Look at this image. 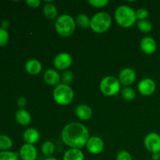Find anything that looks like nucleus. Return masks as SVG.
Masks as SVG:
<instances>
[{
	"label": "nucleus",
	"mask_w": 160,
	"mask_h": 160,
	"mask_svg": "<svg viewBox=\"0 0 160 160\" xmlns=\"http://www.w3.org/2000/svg\"><path fill=\"white\" fill-rule=\"evenodd\" d=\"M61 138L66 145L70 148L81 149L85 146L88 141V129L84 124L78 122H72L66 125L61 133Z\"/></svg>",
	"instance_id": "1"
},
{
	"label": "nucleus",
	"mask_w": 160,
	"mask_h": 160,
	"mask_svg": "<svg viewBox=\"0 0 160 160\" xmlns=\"http://www.w3.org/2000/svg\"><path fill=\"white\" fill-rule=\"evenodd\" d=\"M115 20L121 28H129L137 22L136 11L127 5L118 6L115 11Z\"/></svg>",
	"instance_id": "2"
},
{
	"label": "nucleus",
	"mask_w": 160,
	"mask_h": 160,
	"mask_svg": "<svg viewBox=\"0 0 160 160\" xmlns=\"http://www.w3.org/2000/svg\"><path fill=\"white\" fill-rule=\"evenodd\" d=\"M75 20L68 14H62L57 17L55 23V28L58 34L62 37H69L74 33L76 29Z\"/></svg>",
	"instance_id": "3"
},
{
	"label": "nucleus",
	"mask_w": 160,
	"mask_h": 160,
	"mask_svg": "<svg viewBox=\"0 0 160 160\" xmlns=\"http://www.w3.org/2000/svg\"><path fill=\"white\" fill-rule=\"evenodd\" d=\"M112 17L108 12H99L91 18L90 28L97 34H103L110 28Z\"/></svg>",
	"instance_id": "4"
},
{
	"label": "nucleus",
	"mask_w": 160,
	"mask_h": 160,
	"mask_svg": "<svg viewBox=\"0 0 160 160\" xmlns=\"http://www.w3.org/2000/svg\"><path fill=\"white\" fill-rule=\"evenodd\" d=\"M54 101L60 106H67L72 102L74 98V92L70 85L59 84L56 86L52 92Z\"/></svg>",
	"instance_id": "5"
},
{
	"label": "nucleus",
	"mask_w": 160,
	"mask_h": 160,
	"mask_svg": "<svg viewBox=\"0 0 160 160\" xmlns=\"http://www.w3.org/2000/svg\"><path fill=\"white\" fill-rule=\"evenodd\" d=\"M99 88L102 93L106 96H114L120 92L121 84L115 77L106 76L100 82Z\"/></svg>",
	"instance_id": "6"
},
{
	"label": "nucleus",
	"mask_w": 160,
	"mask_h": 160,
	"mask_svg": "<svg viewBox=\"0 0 160 160\" xmlns=\"http://www.w3.org/2000/svg\"><path fill=\"white\" fill-rule=\"evenodd\" d=\"M144 145L145 148L149 152H160V135L157 133L152 132L147 134L144 139Z\"/></svg>",
	"instance_id": "7"
},
{
	"label": "nucleus",
	"mask_w": 160,
	"mask_h": 160,
	"mask_svg": "<svg viewBox=\"0 0 160 160\" xmlns=\"http://www.w3.org/2000/svg\"><path fill=\"white\" fill-rule=\"evenodd\" d=\"M73 62L71 55L67 52H60L56 55L53 60L54 67L59 70H67Z\"/></svg>",
	"instance_id": "8"
},
{
	"label": "nucleus",
	"mask_w": 160,
	"mask_h": 160,
	"mask_svg": "<svg viewBox=\"0 0 160 160\" xmlns=\"http://www.w3.org/2000/svg\"><path fill=\"white\" fill-rule=\"evenodd\" d=\"M156 88V82L151 78L142 79L138 84V89L139 93L144 96H150L154 94Z\"/></svg>",
	"instance_id": "9"
},
{
	"label": "nucleus",
	"mask_w": 160,
	"mask_h": 160,
	"mask_svg": "<svg viewBox=\"0 0 160 160\" xmlns=\"http://www.w3.org/2000/svg\"><path fill=\"white\" fill-rule=\"evenodd\" d=\"M87 150L93 155H98L104 149V142L101 138L98 136H92L89 138L87 144H86Z\"/></svg>",
	"instance_id": "10"
},
{
	"label": "nucleus",
	"mask_w": 160,
	"mask_h": 160,
	"mask_svg": "<svg viewBox=\"0 0 160 160\" xmlns=\"http://www.w3.org/2000/svg\"><path fill=\"white\" fill-rule=\"evenodd\" d=\"M19 156L22 160H36L38 158V150L34 145L24 144L20 147Z\"/></svg>",
	"instance_id": "11"
},
{
	"label": "nucleus",
	"mask_w": 160,
	"mask_h": 160,
	"mask_svg": "<svg viewBox=\"0 0 160 160\" xmlns=\"http://www.w3.org/2000/svg\"><path fill=\"white\" fill-rule=\"evenodd\" d=\"M136 73L132 68L127 67L123 69L119 74V81L125 87H129L135 81Z\"/></svg>",
	"instance_id": "12"
},
{
	"label": "nucleus",
	"mask_w": 160,
	"mask_h": 160,
	"mask_svg": "<svg viewBox=\"0 0 160 160\" xmlns=\"http://www.w3.org/2000/svg\"><path fill=\"white\" fill-rule=\"evenodd\" d=\"M140 48L145 54L152 55L157 50V43L153 38L147 36L141 41Z\"/></svg>",
	"instance_id": "13"
},
{
	"label": "nucleus",
	"mask_w": 160,
	"mask_h": 160,
	"mask_svg": "<svg viewBox=\"0 0 160 160\" xmlns=\"http://www.w3.org/2000/svg\"><path fill=\"white\" fill-rule=\"evenodd\" d=\"M44 81L50 86L59 85L61 81V76L56 70L48 69L43 74Z\"/></svg>",
	"instance_id": "14"
},
{
	"label": "nucleus",
	"mask_w": 160,
	"mask_h": 160,
	"mask_svg": "<svg viewBox=\"0 0 160 160\" xmlns=\"http://www.w3.org/2000/svg\"><path fill=\"white\" fill-rule=\"evenodd\" d=\"M75 113L78 118H79L83 121H87L92 118L93 115L92 109L89 106L86 104H81L77 106L75 109Z\"/></svg>",
	"instance_id": "15"
},
{
	"label": "nucleus",
	"mask_w": 160,
	"mask_h": 160,
	"mask_svg": "<svg viewBox=\"0 0 160 160\" xmlns=\"http://www.w3.org/2000/svg\"><path fill=\"white\" fill-rule=\"evenodd\" d=\"M23 139L26 144L34 145L37 143L40 139V134L35 128H28L23 134Z\"/></svg>",
	"instance_id": "16"
},
{
	"label": "nucleus",
	"mask_w": 160,
	"mask_h": 160,
	"mask_svg": "<svg viewBox=\"0 0 160 160\" xmlns=\"http://www.w3.org/2000/svg\"><path fill=\"white\" fill-rule=\"evenodd\" d=\"M24 69L28 73L31 75H37L41 73L42 70V65L38 59H31L26 62Z\"/></svg>",
	"instance_id": "17"
},
{
	"label": "nucleus",
	"mask_w": 160,
	"mask_h": 160,
	"mask_svg": "<svg viewBox=\"0 0 160 160\" xmlns=\"http://www.w3.org/2000/svg\"><path fill=\"white\" fill-rule=\"evenodd\" d=\"M15 120L21 126H28L31 121V116L30 112L25 109H20L16 112Z\"/></svg>",
	"instance_id": "18"
},
{
	"label": "nucleus",
	"mask_w": 160,
	"mask_h": 160,
	"mask_svg": "<svg viewBox=\"0 0 160 160\" xmlns=\"http://www.w3.org/2000/svg\"><path fill=\"white\" fill-rule=\"evenodd\" d=\"M62 160H84V155L79 148H69L64 153Z\"/></svg>",
	"instance_id": "19"
},
{
	"label": "nucleus",
	"mask_w": 160,
	"mask_h": 160,
	"mask_svg": "<svg viewBox=\"0 0 160 160\" xmlns=\"http://www.w3.org/2000/svg\"><path fill=\"white\" fill-rule=\"evenodd\" d=\"M43 14L47 19L48 20H54V19H57L58 16V10L56 6L54 4L51 2H48L44 6L43 9Z\"/></svg>",
	"instance_id": "20"
},
{
	"label": "nucleus",
	"mask_w": 160,
	"mask_h": 160,
	"mask_svg": "<svg viewBox=\"0 0 160 160\" xmlns=\"http://www.w3.org/2000/svg\"><path fill=\"white\" fill-rule=\"evenodd\" d=\"M55 149H56L55 144L51 141H46L42 145V153L46 158L52 157V156L54 154Z\"/></svg>",
	"instance_id": "21"
},
{
	"label": "nucleus",
	"mask_w": 160,
	"mask_h": 160,
	"mask_svg": "<svg viewBox=\"0 0 160 160\" xmlns=\"http://www.w3.org/2000/svg\"><path fill=\"white\" fill-rule=\"evenodd\" d=\"M76 24L81 28H90L91 19L88 16L84 13H80L77 16L75 19Z\"/></svg>",
	"instance_id": "22"
},
{
	"label": "nucleus",
	"mask_w": 160,
	"mask_h": 160,
	"mask_svg": "<svg viewBox=\"0 0 160 160\" xmlns=\"http://www.w3.org/2000/svg\"><path fill=\"white\" fill-rule=\"evenodd\" d=\"M13 145L12 140L6 134H0V151H8Z\"/></svg>",
	"instance_id": "23"
},
{
	"label": "nucleus",
	"mask_w": 160,
	"mask_h": 160,
	"mask_svg": "<svg viewBox=\"0 0 160 160\" xmlns=\"http://www.w3.org/2000/svg\"><path fill=\"white\" fill-rule=\"evenodd\" d=\"M137 27L142 33H149L152 30V23L148 20H138L137 22Z\"/></svg>",
	"instance_id": "24"
},
{
	"label": "nucleus",
	"mask_w": 160,
	"mask_h": 160,
	"mask_svg": "<svg viewBox=\"0 0 160 160\" xmlns=\"http://www.w3.org/2000/svg\"><path fill=\"white\" fill-rule=\"evenodd\" d=\"M121 95L127 101H132L136 98V92L132 88L125 87L122 89Z\"/></svg>",
	"instance_id": "25"
},
{
	"label": "nucleus",
	"mask_w": 160,
	"mask_h": 160,
	"mask_svg": "<svg viewBox=\"0 0 160 160\" xmlns=\"http://www.w3.org/2000/svg\"><path fill=\"white\" fill-rule=\"evenodd\" d=\"M0 160H19V153L12 151H0Z\"/></svg>",
	"instance_id": "26"
},
{
	"label": "nucleus",
	"mask_w": 160,
	"mask_h": 160,
	"mask_svg": "<svg viewBox=\"0 0 160 160\" xmlns=\"http://www.w3.org/2000/svg\"><path fill=\"white\" fill-rule=\"evenodd\" d=\"M73 78H74V75H73V72L67 70H65V71H63V73H62V76H61V81H62V84L70 85V84L73 82Z\"/></svg>",
	"instance_id": "27"
},
{
	"label": "nucleus",
	"mask_w": 160,
	"mask_h": 160,
	"mask_svg": "<svg viewBox=\"0 0 160 160\" xmlns=\"http://www.w3.org/2000/svg\"><path fill=\"white\" fill-rule=\"evenodd\" d=\"M9 39V34L7 30L0 28V47H4L7 45Z\"/></svg>",
	"instance_id": "28"
},
{
	"label": "nucleus",
	"mask_w": 160,
	"mask_h": 160,
	"mask_svg": "<svg viewBox=\"0 0 160 160\" xmlns=\"http://www.w3.org/2000/svg\"><path fill=\"white\" fill-rule=\"evenodd\" d=\"M109 2V0H88L89 4L95 8H104Z\"/></svg>",
	"instance_id": "29"
},
{
	"label": "nucleus",
	"mask_w": 160,
	"mask_h": 160,
	"mask_svg": "<svg viewBox=\"0 0 160 160\" xmlns=\"http://www.w3.org/2000/svg\"><path fill=\"white\" fill-rule=\"evenodd\" d=\"M148 15H149V12L148 9L145 8H140L136 11V17L138 20H147Z\"/></svg>",
	"instance_id": "30"
},
{
	"label": "nucleus",
	"mask_w": 160,
	"mask_h": 160,
	"mask_svg": "<svg viewBox=\"0 0 160 160\" xmlns=\"http://www.w3.org/2000/svg\"><path fill=\"white\" fill-rule=\"evenodd\" d=\"M116 160H133L131 154L126 150H121L119 152L116 157Z\"/></svg>",
	"instance_id": "31"
},
{
	"label": "nucleus",
	"mask_w": 160,
	"mask_h": 160,
	"mask_svg": "<svg viewBox=\"0 0 160 160\" xmlns=\"http://www.w3.org/2000/svg\"><path fill=\"white\" fill-rule=\"evenodd\" d=\"M26 4L28 5L29 7L33 8V9H36V8L40 6L41 1L40 0H27Z\"/></svg>",
	"instance_id": "32"
},
{
	"label": "nucleus",
	"mask_w": 160,
	"mask_h": 160,
	"mask_svg": "<svg viewBox=\"0 0 160 160\" xmlns=\"http://www.w3.org/2000/svg\"><path fill=\"white\" fill-rule=\"evenodd\" d=\"M17 105H18L20 107V109H23V107L24 106H26L27 105V99L25 97H20V98H18V99H17Z\"/></svg>",
	"instance_id": "33"
},
{
	"label": "nucleus",
	"mask_w": 160,
	"mask_h": 160,
	"mask_svg": "<svg viewBox=\"0 0 160 160\" xmlns=\"http://www.w3.org/2000/svg\"><path fill=\"white\" fill-rule=\"evenodd\" d=\"M9 27V22L7 20H4L2 21L1 23V28H3V29L6 30Z\"/></svg>",
	"instance_id": "34"
},
{
	"label": "nucleus",
	"mask_w": 160,
	"mask_h": 160,
	"mask_svg": "<svg viewBox=\"0 0 160 160\" xmlns=\"http://www.w3.org/2000/svg\"><path fill=\"white\" fill-rule=\"evenodd\" d=\"M152 160H159V153H152Z\"/></svg>",
	"instance_id": "35"
},
{
	"label": "nucleus",
	"mask_w": 160,
	"mask_h": 160,
	"mask_svg": "<svg viewBox=\"0 0 160 160\" xmlns=\"http://www.w3.org/2000/svg\"><path fill=\"white\" fill-rule=\"evenodd\" d=\"M43 160H58V159H56V158H54V157H48V158H45V159Z\"/></svg>",
	"instance_id": "36"
},
{
	"label": "nucleus",
	"mask_w": 160,
	"mask_h": 160,
	"mask_svg": "<svg viewBox=\"0 0 160 160\" xmlns=\"http://www.w3.org/2000/svg\"><path fill=\"white\" fill-rule=\"evenodd\" d=\"M159 160H160V152H159Z\"/></svg>",
	"instance_id": "37"
}]
</instances>
